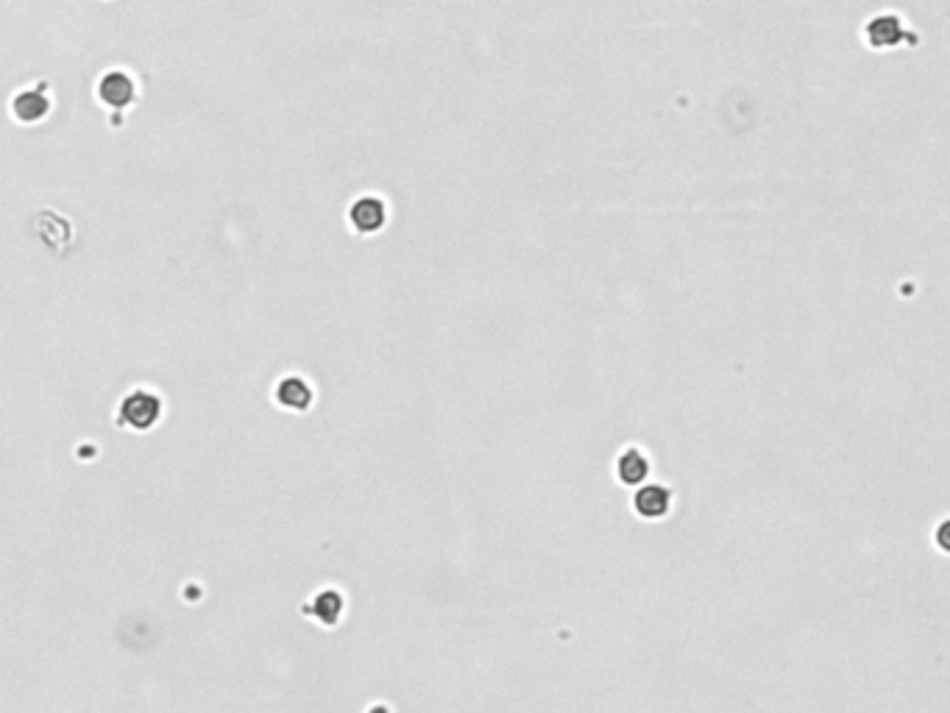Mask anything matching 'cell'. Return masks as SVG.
<instances>
[{
  "label": "cell",
  "instance_id": "obj_1",
  "mask_svg": "<svg viewBox=\"0 0 950 713\" xmlns=\"http://www.w3.org/2000/svg\"><path fill=\"white\" fill-rule=\"evenodd\" d=\"M861 39L870 51H892L900 45H917L920 37L909 28V23L898 12H875L861 26Z\"/></svg>",
  "mask_w": 950,
  "mask_h": 713
},
{
  "label": "cell",
  "instance_id": "obj_5",
  "mask_svg": "<svg viewBox=\"0 0 950 713\" xmlns=\"http://www.w3.org/2000/svg\"><path fill=\"white\" fill-rule=\"evenodd\" d=\"M650 471H652L650 454L644 452L641 446H633V443L625 446L622 452L616 454V460H613V477L619 480V485L633 488V491L650 480Z\"/></svg>",
  "mask_w": 950,
  "mask_h": 713
},
{
  "label": "cell",
  "instance_id": "obj_7",
  "mask_svg": "<svg viewBox=\"0 0 950 713\" xmlns=\"http://www.w3.org/2000/svg\"><path fill=\"white\" fill-rule=\"evenodd\" d=\"M98 95H101V101L109 106H126L134 101V84H131V78L123 73V70H112V73H106L101 78V84H98Z\"/></svg>",
  "mask_w": 950,
  "mask_h": 713
},
{
  "label": "cell",
  "instance_id": "obj_2",
  "mask_svg": "<svg viewBox=\"0 0 950 713\" xmlns=\"http://www.w3.org/2000/svg\"><path fill=\"white\" fill-rule=\"evenodd\" d=\"M388 215H391L388 201L377 193L357 195L352 204H349V212H346L349 226H352L357 234H365V237L382 232V229L388 226Z\"/></svg>",
  "mask_w": 950,
  "mask_h": 713
},
{
  "label": "cell",
  "instance_id": "obj_8",
  "mask_svg": "<svg viewBox=\"0 0 950 713\" xmlns=\"http://www.w3.org/2000/svg\"><path fill=\"white\" fill-rule=\"evenodd\" d=\"M12 109H14V115L20 117V120L31 123V120H40V117L45 115L48 109H51V104H48V98H45L42 92L26 90V92H20V95L14 98Z\"/></svg>",
  "mask_w": 950,
  "mask_h": 713
},
{
  "label": "cell",
  "instance_id": "obj_3",
  "mask_svg": "<svg viewBox=\"0 0 950 713\" xmlns=\"http://www.w3.org/2000/svg\"><path fill=\"white\" fill-rule=\"evenodd\" d=\"M159 415H162V399L159 396L148 393V390H131L129 396L120 402L118 421L120 427L151 429Z\"/></svg>",
  "mask_w": 950,
  "mask_h": 713
},
{
  "label": "cell",
  "instance_id": "obj_6",
  "mask_svg": "<svg viewBox=\"0 0 950 713\" xmlns=\"http://www.w3.org/2000/svg\"><path fill=\"white\" fill-rule=\"evenodd\" d=\"M274 399L279 402V407H285V410H296V413H304V410H310L315 402V390L313 385L299 374H290L285 379H279V385L274 390Z\"/></svg>",
  "mask_w": 950,
  "mask_h": 713
},
{
  "label": "cell",
  "instance_id": "obj_4",
  "mask_svg": "<svg viewBox=\"0 0 950 713\" xmlns=\"http://www.w3.org/2000/svg\"><path fill=\"white\" fill-rule=\"evenodd\" d=\"M672 502H675V493L664 482H644L641 488L633 491V513L644 521H661L672 513Z\"/></svg>",
  "mask_w": 950,
  "mask_h": 713
},
{
  "label": "cell",
  "instance_id": "obj_9",
  "mask_svg": "<svg viewBox=\"0 0 950 713\" xmlns=\"http://www.w3.org/2000/svg\"><path fill=\"white\" fill-rule=\"evenodd\" d=\"M313 602H315L313 613L318 616V622H324V624L338 622L340 613H343V597H340L338 591H321Z\"/></svg>",
  "mask_w": 950,
  "mask_h": 713
}]
</instances>
